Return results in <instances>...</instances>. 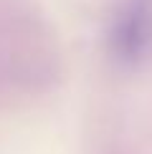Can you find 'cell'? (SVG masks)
Returning a JSON list of instances; mask_svg holds the SVG:
<instances>
[{
	"label": "cell",
	"mask_w": 152,
	"mask_h": 154,
	"mask_svg": "<svg viewBox=\"0 0 152 154\" xmlns=\"http://www.w3.org/2000/svg\"><path fill=\"white\" fill-rule=\"evenodd\" d=\"M152 38V0H122L114 15L112 41L124 58H135Z\"/></svg>",
	"instance_id": "cell-1"
}]
</instances>
